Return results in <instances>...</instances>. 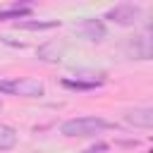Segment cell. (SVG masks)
<instances>
[{
    "label": "cell",
    "mask_w": 153,
    "mask_h": 153,
    "mask_svg": "<svg viewBox=\"0 0 153 153\" xmlns=\"http://www.w3.org/2000/svg\"><path fill=\"white\" fill-rule=\"evenodd\" d=\"M105 129H110V122L103 117H76V120L62 122L60 127L65 136H96Z\"/></svg>",
    "instance_id": "6da1fadb"
},
{
    "label": "cell",
    "mask_w": 153,
    "mask_h": 153,
    "mask_svg": "<svg viewBox=\"0 0 153 153\" xmlns=\"http://www.w3.org/2000/svg\"><path fill=\"white\" fill-rule=\"evenodd\" d=\"M43 84L38 79H31V76H14V79H2L0 81V93L5 96H24V98H36V96H43Z\"/></svg>",
    "instance_id": "7a4b0ae2"
},
{
    "label": "cell",
    "mask_w": 153,
    "mask_h": 153,
    "mask_svg": "<svg viewBox=\"0 0 153 153\" xmlns=\"http://www.w3.org/2000/svg\"><path fill=\"white\" fill-rule=\"evenodd\" d=\"M143 10L139 5H131V2H122V5H115L105 12V19L115 22V24H122V26H131L141 19Z\"/></svg>",
    "instance_id": "3957f363"
},
{
    "label": "cell",
    "mask_w": 153,
    "mask_h": 153,
    "mask_svg": "<svg viewBox=\"0 0 153 153\" xmlns=\"http://www.w3.org/2000/svg\"><path fill=\"white\" fill-rule=\"evenodd\" d=\"M76 79H62V86L67 88H76V91H88V88H96L103 84V74H96V72H76L74 74Z\"/></svg>",
    "instance_id": "277c9868"
},
{
    "label": "cell",
    "mask_w": 153,
    "mask_h": 153,
    "mask_svg": "<svg viewBox=\"0 0 153 153\" xmlns=\"http://www.w3.org/2000/svg\"><path fill=\"white\" fill-rule=\"evenodd\" d=\"M127 53L136 60H148L151 53H153V45H151V38L143 33V36H136L127 43Z\"/></svg>",
    "instance_id": "5b68a950"
},
{
    "label": "cell",
    "mask_w": 153,
    "mask_h": 153,
    "mask_svg": "<svg viewBox=\"0 0 153 153\" xmlns=\"http://www.w3.org/2000/svg\"><path fill=\"white\" fill-rule=\"evenodd\" d=\"M36 55H38V60H43V62H60V60L65 57V43H60V41H48V43L38 45Z\"/></svg>",
    "instance_id": "8992f818"
},
{
    "label": "cell",
    "mask_w": 153,
    "mask_h": 153,
    "mask_svg": "<svg viewBox=\"0 0 153 153\" xmlns=\"http://www.w3.org/2000/svg\"><path fill=\"white\" fill-rule=\"evenodd\" d=\"M124 120L129 124H134V127L148 129V127H153V110L151 108H134V110L124 112Z\"/></svg>",
    "instance_id": "52a82bcc"
},
{
    "label": "cell",
    "mask_w": 153,
    "mask_h": 153,
    "mask_svg": "<svg viewBox=\"0 0 153 153\" xmlns=\"http://www.w3.org/2000/svg\"><path fill=\"white\" fill-rule=\"evenodd\" d=\"M79 31L88 41H103L105 38V24L100 19H84L81 26H79Z\"/></svg>",
    "instance_id": "ba28073f"
},
{
    "label": "cell",
    "mask_w": 153,
    "mask_h": 153,
    "mask_svg": "<svg viewBox=\"0 0 153 153\" xmlns=\"http://www.w3.org/2000/svg\"><path fill=\"white\" fill-rule=\"evenodd\" d=\"M60 26L57 19H22L17 22V29H26V31H48Z\"/></svg>",
    "instance_id": "9c48e42d"
},
{
    "label": "cell",
    "mask_w": 153,
    "mask_h": 153,
    "mask_svg": "<svg viewBox=\"0 0 153 153\" xmlns=\"http://www.w3.org/2000/svg\"><path fill=\"white\" fill-rule=\"evenodd\" d=\"M31 14V5H24V2H14L12 7L7 10H0V22H7V19H24Z\"/></svg>",
    "instance_id": "30bf717a"
},
{
    "label": "cell",
    "mask_w": 153,
    "mask_h": 153,
    "mask_svg": "<svg viewBox=\"0 0 153 153\" xmlns=\"http://www.w3.org/2000/svg\"><path fill=\"white\" fill-rule=\"evenodd\" d=\"M17 143V131L10 124H0V151H10Z\"/></svg>",
    "instance_id": "8fae6325"
}]
</instances>
